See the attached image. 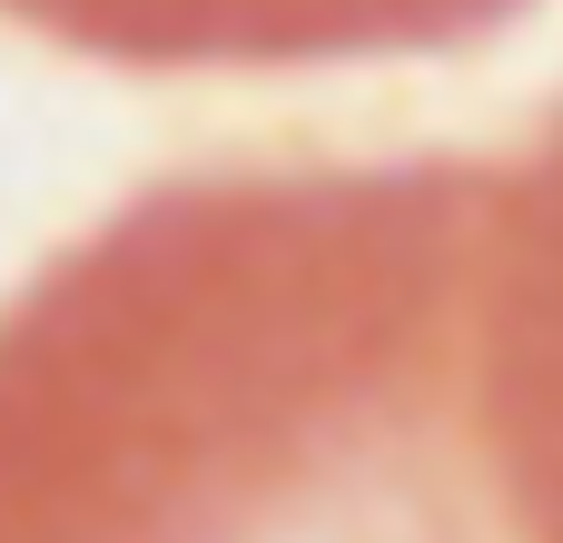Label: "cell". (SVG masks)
<instances>
[{
    "instance_id": "cell-1",
    "label": "cell",
    "mask_w": 563,
    "mask_h": 543,
    "mask_svg": "<svg viewBox=\"0 0 563 543\" xmlns=\"http://www.w3.org/2000/svg\"><path fill=\"white\" fill-rule=\"evenodd\" d=\"M485 178L228 168L0 317V543H525L475 406Z\"/></svg>"
},
{
    "instance_id": "cell-3",
    "label": "cell",
    "mask_w": 563,
    "mask_h": 543,
    "mask_svg": "<svg viewBox=\"0 0 563 543\" xmlns=\"http://www.w3.org/2000/svg\"><path fill=\"white\" fill-rule=\"evenodd\" d=\"M525 0H0V20L119 69H317L455 49Z\"/></svg>"
},
{
    "instance_id": "cell-2",
    "label": "cell",
    "mask_w": 563,
    "mask_h": 543,
    "mask_svg": "<svg viewBox=\"0 0 563 543\" xmlns=\"http://www.w3.org/2000/svg\"><path fill=\"white\" fill-rule=\"evenodd\" d=\"M475 406L525 543H563V109L485 178L475 257Z\"/></svg>"
}]
</instances>
